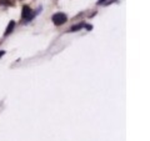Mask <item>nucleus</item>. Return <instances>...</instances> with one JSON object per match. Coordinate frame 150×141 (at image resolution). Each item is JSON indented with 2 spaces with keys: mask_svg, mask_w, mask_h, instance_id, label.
Instances as JSON below:
<instances>
[{
  "mask_svg": "<svg viewBox=\"0 0 150 141\" xmlns=\"http://www.w3.org/2000/svg\"><path fill=\"white\" fill-rule=\"evenodd\" d=\"M51 20H53V23H54L56 26H60V25L65 24L68 21V16L64 14V12H56V14L53 15Z\"/></svg>",
  "mask_w": 150,
  "mask_h": 141,
  "instance_id": "f257e3e1",
  "label": "nucleus"
},
{
  "mask_svg": "<svg viewBox=\"0 0 150 141\" xmlns=\"http://www.w3.org/2000/svg\"><path fill=\"white\" fill-rule=\"evenodd\" d=\"M21 16H23L24 20L30 21L31 19L34 18V12L31 11V9H30L28 5H24V6H23V14H21Z\"/></svg>",
  "mask_w": 150,
  "mask_h": 141,
  "instance_id": "f03ea898",
  "label": "nucleus"
},
{
  "mask_svg": "<svg viewBox=\"0 0 150 141\" xmlns=\"http://www.w3.org/2000/svg\"><path fill=\"white\" fill-rule=\"evenodd\" d=\"M14 28H15V21L14 20H11L10 23H9L8 25V28H6V31H5V35H9V34L11 33L13 30H14Z\"/></svg>",
  "mask_w": 150,
  "mask_h": 141,
  "instance_id": "7ed1b4c3",
  "label": "nucleus"
},
{
  "mask_svg": "<svg viewBox=\"0 0 150 141\" xmlns=\"http://www.w3.org/2000/svg\"><path fill=\"white\" fill-rule=\"evenodd\" d=\"M84 25H85V24H83V23L78 24V25H74V26L70 28V30H69V31H78V30H80L81 28H84Z\"/></svg>",
  "mask_w": 150,
  "mask_h": 141,
  "instance_id": "20e7f679",
  "label": "nucleus"
},
{
  "mask_svg": "<svg viewBox=\"0 0 150 141\" xmlns=\"http://www.w3.org/2000/svg\"><path fill=\"white\" fill-rule=\"evenodd\" d=\"M105 1H106V0H99V1H98V5H101V4H104Z\"/></svg>",
  "mask_w": 150,
  "mask_h": 141,
  "instance_id": "39448f33",
  "label": "nucleus"
},
{
  "mask_svg": "<svg viewBox=\"0 0 150 141\" xmlns=\"http://www.w3.org/2000/svg\"><path fill=\"white\" fill-rule=\"evenodd\" d=\"M4 54H5V51H0V58H1V56L4 55Z\"/></svg>",
  "mask_w": 150,
  "mask_h": 141,
  "instance_id": "423d86ee",
  "label": "nucleus"
}]
</instances>
